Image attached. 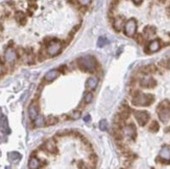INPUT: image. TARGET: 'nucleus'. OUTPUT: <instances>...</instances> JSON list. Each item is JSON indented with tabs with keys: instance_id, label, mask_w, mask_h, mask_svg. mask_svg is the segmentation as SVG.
Segmentation results:
<instances>
[{
	"instance_id": "6e6552de",
	"label": "nucleus",
	"mask_w": 170,
	"mask_h": 169,
	"mask_svg": "<svg viewBox=\"0 0 170 169\" xmlns=\"http://www.w3.org/2000/svg\"><path fill=\"white\" fill-rule=\"evenodd\" d=\"M28 115L32 120H35L38 116H39V109H38V104L36 102H32L30 104L29 109H28Z\"/></svg>"
},
{
	"instance_id": "20e7f679",
	"label": "nucleus",
	"mask_w": 170,
	"mask_h": 169,
	"mask_svg": "<svg viewBox=\"0 0 170 169\" xmlns=\"http://www.w3.org/2000/svg\"><path fill=\"white\" fill-rule=\"evenodd\" d=\"M62 50V43L58 40H53L47 45L46 52L49 56H55Z\"/></svg>"
},
{
	"instance_id": "dca6fc26",
	"label": "nucleus",
	"mask_w": 170,
	"mask_h": 169,
	"mask_svg": "<svg viewBox=\"0 0 170 169\" xmlns=\"http://www.w3.org/2000/svg\"><path fill=\"white\" fill-rule=\"evenodd\" d=\"M113 26H114V28L117 30V31H120V30L122 29V27H123V18H122V17H117L114 20Z\"/></svg>"
},
{
	"instance_id": "c85d7f7f",
	"label": "nucleus",
	"mask_w": 170,
	"mask_h": 169,
	"mask_svg": "<svg viewBox=\"0 0 170 169\" xmlns=\"http://www.w3.org/2000/svg\"><path fill=\"white\" fill-rule=\"evenodd\" d=\"M81 114H82V113L79 111H74L72 113V115H71V118L73 119V120H77V119L81 118Z\"/></svg>"
},
{
	"instance_id": "9b49d317",
	"label": "nucleus",
	"mask_w": 170,
	"mask_h": 169,
	"mask_svg": "<svg viewBox=\"0 0 170 169\" xmlns=\"http://www.w3.org/2000/svg\"><path fill=\"white\" fill-rule=\"evenodd\" d=\"M160 158H161L164 162H167L169 163L170 162V148L167 146H164L160 151Z\"/></svg>"
},
{
	"instance_id": "e433bc0d",
	"label": "nucleus",
	"mask_w": 170,
	"mask_h": 169,
	"mask_svg": "<svg viewBox=\"0 0 170 169\" xmlns=\"http://www.w3.org/2000/svg\"><path fill=\"white\" fill-rule=\"evenodd\" d=\"M159 1H161V2H164V1H165V0H159Z\"/></svg>"
},
{
	"instance_id": "2f4dec72",
	"label": "nucleus",
	"mask_w": 170,
	"mask_h": 169,
	"mask_svg": "<svg viewBox=\"0 0 170 169\" xmlns=\"http://www.w3.org/2000/svg\"><path fill=\"white\" fill-rule=\"evenodd\" d=\"M4 141V135L2 131H0V143H2Z\"/></svg>"
},
{
	"instance_id": "ddd939ff",
	"label": "nucleus",
	"mask_w": 170,
	"mask_h": 169,
	"mask_svg": "<svg viewBox=\"0 0 170 169\" xmlns=\"http://www.w3.org/2000/svg\"><path fill=\"white\" fill-rule=\"evenodd\" d=\"M98 85V78L97 77H90V78L87 79V83H86V87L87 89H89V90H95L96 87H97Z\"/></svg>"
},
{
	"instance_id": "f257e3e1",
	"label": "nucleus",
	"mask_w": 170,
	"mask_h": 169,
	"mask_svg": "<svg viewBox=\"0 0 170 169\" xmlns=\"http://www.w3.org/2000/svg\"><path fill=\"white\" fill-rule=\"evenodd\" d=\"M77 63H78L79 69L85 72L93 73L96 69V61L92 55H86L82 56V58H79L77 60Z\"/></svg>"
},
{
	"instance_id": "423d86ee",
	"label": "nucleus",
	"mask_w": 170,
	"mask_h": 169,
	"mask_svg": "<svg viewBox=\"0 0 170 169\" xmlns=\"http://www.w3.org/2000/svg\"><path fill=\"white\" fill-rule=\"evenodd\" d=\"M135 118L141 126H144L149 119V114L145 111H136L135 112Z\"/></svg>"
},
{
	"instance_id": "f8f14e48",
	"label": "nucleus",
	"mask_w": 170,
	"mask_h": 169,
	"mask_svg": "<svg viewBox=\"0 0 170 169\" xmlns=\"http://www.w3.org/2000/svg\"><path fill=\"white\" fill-rule=\"evenodd\" d=\"M140 85L144 88H153V87H155V85H157V81H155L152 77H145V78H143L142 81H141Z\"/></svg>"
},
{
	"instance_id": "473e14b6",
	"label": "nucleus",
	"mask_w": 170,
	"mask_h": 169,
	"mask_svg": "<svg viewBox=\"0 0 170 169\" xmlns=\"http://www.w3.org/2000/svg\"><path fill=\"white\" fill-rule=\"evenodd\" d=\"M2 73H3V66H2V64L0 63V75H1Z\"/></svg>"
},
{
	"instance_id": "cd10ccee",
	"label": "nucleus",
	"mask_w": 170,
	"mask_h": 169,
	"mask_svg": "<svg viewBox=\"0 0 170 169\" xmlns=\"http://www.w3.org/2000/svg\"><path fill=\"white\" fill-rule=\"evenodd\" d=\"M145 34H147L148 36H152V35L155 34V27L152 26H147L145 28Z\"/></svg>"
},
{
	"instance_id": "bb28decb",
	"label": "nucleus",
	"mask_w": 170,
	"mask_h": 169,
	"mask_svg": "<svg viewBox=\"0 0 170 169\" xmlns=\"http://www.w3.org/2000/svg\"><path fill=\"white\" fill-rule=\"evenodd\" d=\"M144 71H145V73H153V72H155V67L153 65H149L144 68Z\"/></svg>"
},
{
	"instance_id": "f704fd0d",
	"label": "nucleus",
	"mask_w": 170,
	"mask_h": 169,
	"mask_svg": "<svg viewBox=\"0 0 170 169\" xmlns=\"http://www.w3.org/2000/svg\"><path fill=\"white\" fill-rule=\"evenodd\" d=\"M167 66H168V68H169V69H170V58H169L168 63H167Z\"/></svg>"
},
{
	"instance_id": "2eb2a0df",
	"label": "nucleus",
	"mask_w": 170,
	"mask_h": 169,
	"mask_svg": "<svg viewBox=\"0 0 170 169\" xmlns=\"http://www.w3.org/2000/svg\"><path fill=\"white\" fill-rule=\"evenodd\" d=\"M160 49V41L153 40L148 45V52H155Z\"/></svg>"
},
{
	"instance_id": "c756f323",
	"label": "nucleus",
	"mask_w": 170,
	"mask_h": 169,
	"mask_svg": "<svg viewBox=\"0 0 170 169\" xmlns=\"http://www.w3.org/2000/svg\"><path fill=\"white\" fill-rule=\"evenodd\" d=\"M77 1H78V3L81 4V5L87 6V5H89V4L91 3L92 0H77Z\"/></svg>"
},
{
	"instance_id": "1a4fd4ad",
	"label": "nucleus",
	"mask_w": 170,
	"mask_h": 169,
	"mask_svg": "<svg viewBox=\"0 0 170 169\" xmlns=\"http://www.w3.org/2000/svg\"><path fill=\"white\" fill-rule=\"evenodd\" d=\"M58 75H60V72H58V70L52 69V70H50V71H48L46 74H45L44 79L46 81H48V83H50V81H54L55 78H58Z\"/></svg>"
},
{
	"instance_id": "412c9836",
	"label": "nucleus",
	"mask_w": 170,
	"mask_h": 169,
	"mask_svg": "<svg viewBox=\"0 0 170 169\" xmlns=\"http://www.w3.org/2000/svg\"><path fill=\"white\" fill-rule=\"evenodd\" d=\"M35 125L37 126V128H42V126H44L45 125V119H44V117L43 116H38L36 119H35Z\"/></svg>"
},
{
	"instance_id": "7ed1b4c3",
	"label": "nucleus",
	"mask_w": 170,
	"mask_h": 169,
	"mask_svg": "<svg viewBox=\"0 0 170 169\" xmlns=\"http://www.w3.org/2000/svg\"><path fill=\"white\" fill-rule=\"evenodd\" d=\"M158 115L162 122H167L170 119V102L164 100L158 107Z\"/></svg>"
},
{
	"instance_id": "4468645a",
	"label": "nucleus",
	"mask_w": 170,
	"mask_h": 169,
	"mask_svg": "<svg viewBox=\"0 0 170 169\" xmlns=\"http://www.w3.org/2000/svg\"><path fill=\"white\" fill-rule=\"evenodd\" d=\"M43 148L46 151L50 152V154H55L56 152V146L52 140H49L47 142H45V144L43 145Z\"/></svg>"
},
{
	"instance_id": "72a5a7b5",
	"label": "nucleus",
	"mask_w": 170,
	"mask_h": 169,
	"mask_svg": "<svg viewBox=\"0 0 170 169\" xmlns=\"http://www.w3.org/2000/svg\"><path fill=\"white\" fill-rule=\"evenodd\" d=\"M133 1H134L136 4H140L141 2H142V0H133Z\"/></svg>"
},
{
	"instance_id": "5701e85b",
	"label": "nucleus",
	"mask_w": 170,
	"mask_h": 169,
	"mask_svg": "<svg viewBox=\"0 0 170 169\" xmlns=\"http://www.w3.org/2000/svg\"><path fill=\"white\" fill-rule=\"evenodd\" d=\"M108 44V40L107 38H103V37H100L99 39L97 40V47L99 48H101V47L105 46Z\"/></svg>"
},
{
	"instance_id": "a211bd4d",
	"label": "nucleus",
	"mask_w": 170,
	"mask_h": 169,
	"mask_svg": "<svg viewBox=\"0 0 170 169\" xmlns=\"http://www.w3.org/2000/svg\"><path fill=\"white\" fill-rule=\"evenodd\" d=\"M28 167L30 169H37L40 167V161L37 158L32 157V158L29 159V162H28Z\"/></svg>"
},
{
	"instance_id": "4be33fe9",
	"label": "nucleus",
	"mask_w": 170,
	"mask_h": 169,
	"mask_svg": "<svg viewBox=\"0 0 170 169\" xmlns=\"http://www.w3.org/2000/svg\"><path fill=\"white\" fill-rule=\"evenodd\" d=\"M159 128H160V125H159V123H158L157 121H152V123H150L149 131H152V133H157V131H159Z\"/></svg>"
},
{
	"instance_id": "7c9ffc66",
	"label": "nucleus",
	"mask_w": 170,
	"mask_h": 169,
	"mask_svg": "<svg viewBox=\"0 0 170 169\" xmlns=\"http://www.w3.org/2000/svg\"><path fill=\"white\" fill-rule=\"evenodd\" d=\"M84 120H85V122H90L91 121V116H90V115H87V116L84 118Z\"/></svg>"
},
{
	"instance_id": "a878e982",
	"label": "nucleus",
	"mask_w": 170,
	"mask_h": 169,
	"mask_svg": "<svg viewBox=\"0 0 170 169\" xmlns=\"http://www.w3.org/2000/svg\"><path fill=\"white\" fill-rule=\"evenodd\" d=\"M84 100L86 103H90L92 102V100H93V94H92L91 92H88L85 94V97H84Z\"/></svg>"
},
{
	"instance_id": "0eeeda50",
	"label": "nucleus",
	"mask_w": 170,
	"mask_h": 169,
	"mask_svg": "<svg viewBox=\"0 0 170 169\" xmlns=\"http://www.w3.org/2000/svg\"><path fill=\"white\" fill-rule=\"evenodd\" d=\"M4 58H5L6 63H8V64H14V63L17 61L18 55L15 49L9 47V48H8L4 51Z\"/></svg>"
},
{
	"instance_id": "aec40b11",
	"label": "nucleus",
	"mask_w": 170,
	"mask_h": 169,
	"mask_svg": "<svg viewBox=\"0 0 170 169\" xmlns=\"http://www.w3.org/2000/svg\"><path fill=\"white\" fill-rule=\"evenodd\" d=\"M15 18L19 23H21V24H25V22H26V17H25L24 13H22V12H18V13L16 14Z\"/></svg>"
},
{
	"instance_id": "9d476101",
	"label": "nucleus",
	"mask_w": 170,
	"mask_h": 169,
	"mask_svg": "<svg viewBox=\"0 0 170 169\" xmlns=\"http://www.w3.org/2000/svg\"><path fill=\"white\" fill-rule=\"evenodd\" d=\"M124 134L127 136V137L132 138V139H134L135 137H136V128H135L134 124H127V125L124 128Z\"/></svg>"
},
{
	"instance_id": "f3484780",
	"label": "nucleus",
	"mask_w": 170,
	"mask_h": 169,
	"mask_svg": "<svg viewBox=\"0 0 170 169\" xmlns=\"http://www.w3.org/2000/svg\"><path fill=\"white\" fill-rule=\"evenodd\" d=\"M8 159L12 163H18L21 160V154L17 151H12L8 154Z\"/></svg>"
},
{
	"instance_id": "f03ea898",
	"label": "nucleus",
	"mask_w": 170,
	"mask_h": 169,
	"mask_svg": "<svg viewBox=\"0 0 170 169\" xmlns=\"http://www.w3.org/2000/svg\"><path fill=\"white\" fill-rule=\"evenodd\" d=\"M153 96L150 94L144 93H137L133 98V104L136 107H148L150 103L153 102Z\"/></svg>"
},
{
	"instance_id": "6ab92c4d",
	"label": "nucleus",
	"mask_w": 170,
	"mask_h": 169,
	"mask_svg": "<svg viewBox=\"0 0 170 169\" xmlns=\"http://www.w3.org/2000/svg\"><path fill=\"white\" fill-rule=\"evenodd\" d=\"M119 116H120V118L123 119V120H124V119L128 118V116H129V109L126 107V105H123V107H122L121 113L119 114Z\"/></svg>"
},
{
	"instance_id": "39448f33",
	"label": "nucleus",
	"mask_w": 170,
	"mask_h": 169,
	"mask_svg": "<svg viewBox=\"0 0 170 169\" xmlns=\"http://www.w3.org/2000/svg\"><path fill=\"white\" fill-rule=\"evenodd\" d=\"M137 30V22L135 19H129L124 25V32L127 37H133Z\"/></svg>"
},
{
	"instance_id": "393cba45",
	"label": "nucleus",
	"mask_w": 170,
	"mask_h": 169,
	"mask_svg": "<svg viewBox=\"0 0 170 169\" xmlns=\"http://www.w3.org/2000/svg\"><path fill=\"white\" fill-rule=\"evenodd\" d=\"M99 128H100V131H105L108 130V122H107V120H105V119L100 120V122H99Z\"/></svg>"
},
{
	"instance_id": "b1692460",
	"label": "nucleus",
	"mask_w": 170,
	"mask_h": 169,
	"mask_svg": "<svg viewBox=\"0 0 170 169\" xmlns=\"http://www.w3.org/2000/svg\"><path fill=\"white\" fill-rule=\"evenodd\" d=\"M45 121H46L47 125H52V124H55L56 122H58V118L54 116H49Z\"/></svg>"
},
{
	"instance_id": "c9c22d12",
	"label": "nucleus",
	"mask_w": 170,
	"mask_h": 169,
	"mask_svg": "<svg viewBox=\"0 0 170 169\" xmlns=\"http://www.w3.org/2000/svg\"><path fill=\"white\" fill-rule=\"evenodd\" d=\"M167 11H168V13L170 14V6H169V8H168V9H167Z\"/></svg>"
}]
</instances>
